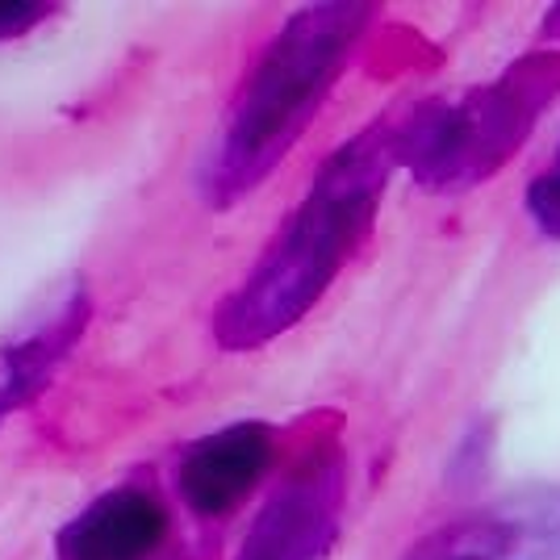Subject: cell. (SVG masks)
Listing matches in <instances>:
<instances>
[{
    "mask_svg": "<svg viewBox=\"0 0 560 560\" xmlns=\"http://www.w3.org/2000/svg\"><path fill=\"white\" fill-rule=\"evenodd\" d=\"M397 167V121H376L343 142L310 180L298 210L272 234L256 268L213 310V339L256 351L293 330L327 298L351 252L373 231L376 206Z\"/></svg>",
    "mask_w": 560,
    "mask_h": 560,
    "instance_id": "obj_1",
    "label": "cell"
},
{
    "mask_svg": "<svg viewBox=\"0 0 560 560\" xmlns=\"http://www.w3.org/2000/svg\"><path fill=\"white\" fill-rule=\"evenodd\" d=\"M373 18L376 4H310L280 25L234 93L226 126L201 172L213 210L243 201L277 172L335 93Z\"/></svg>",
    "mask_w": 560,
    "mask_h": 560,
    "instance_id": "obj_2",
    "label": "cell"
},
{
    "mask_svg": "<svg viewBox=\"0 0 560 560\" xmlns=\"http://www.w3.org/2000/svg\"><path fill=\"white\" fill-rule=\"evenodd\" d=\"M560 93V55H527L486 89L422 105L397 121V164L440 192L490 180L536 130L539 114Z\"/></svg>",
    "mask_w": 560,
    "mask_h": 560,
    "instance_id": "obj_3",
    "label": "cell"
},
{
    "mask_svg": "<svg viewBox=\"0 0 560 560\" xmlns=\"http://www.w3.org/2000/svg\"><path fill=\"white\" fill-rule=\"evenodd\" d=\"M348 498V460L339 444L305 452L268 493L234 560H323L339 536Z\"/></svg>",
    "mask_w": 560,
    "mask_h": 560,
    "instance_id": "obj_4",
    "label": "cell"
},
{
    "mask_svg": "<svg viewBox=\"0 0 560 560\" xmlns=\"http://www.w3.org/2000/svg\"><path fill=\"white\" fill-rule=\"evenodd\" d=\"M401 560H560V486H536L456 514Z\"/></svg>",
    "mask_w": 560,
    "mask_h": 560,
    "instance_id": "obj_5",
    "label": "cell"
},
{
    "mask_svg": "<svg viewBox=\"0 0 560 560\" xmlns=\"http://www.w3.org/2000/svg\"><path fill=\"white\" fill-rule=\"evenodd\" d=\"M277 435L268 422H234L188 447L176 465V490L201 518L231 514L264 481L272 465Z\"/></svg>",
    "mask_w": 560,
    "mask_h": 560,
    "instance_id": "obj_6",
    "label": "cell"
},
{
    "mask_svg": "<svg viewBox=\"0 0 560 560\" xmlns=\"http://www.w3.org/2000/svg\"><path fill=\"white\" fill-rule=\"evenodd\" d=\"M172 544V514L147 486L101 493L59 532V560H160Z\"/></svg>",
    "mask_w": 560,
    "mask_h": 560,
    "instance_id": "obj_7",
    "label": "cell"
},
{
    "mask_svg": "<svg viewBox=\"0 0 560 560\" xmlns=\"http://www.w3.org/2000/svg\"><path fill=\"white\" fill-rule=\"evenodd\" d=\"M89 310H93L89 293L68 289L63 302L55 305L38 327L0 343V422L47 389L50 376L59 373V364L71 355L80 330L89 323Z\"/></svg>",
    "mask_w": 560,
    "mask_h": 560,
    "instance_id": "obj_8",
    "label": "cell"
},
{
    "mask_svg": "<svg viewBox=\"0 0 560 560\" xmlns=\"http://www.w3.org/2000/svg\"><path fill=\"white\" fill-rule=\"evenodd\" d=\"M527 210L548 238H560V151L552 167L544 176H536V185L527 188Z\"/></svg>",
    "mask_w": 560,
    "mask_h": 560,
    "instance_id": "obj_9",
    "label": "cell"
},
{
    "mask_svg": "<svg viewBox=\"0 0 560 560\" xmlns=\"http://www.w3.org/2000/svg\"><path fill=\"white\" fill-rule=\"evenodd\" d=\"M59 4H47V0H0V38H18L25 30L50 18Z\"/></svg>",
    "mask_w": 560,
    "mask_h": 560,
    "instance_id": "obj_10",
    "label": "cell"
}]
</instances>
